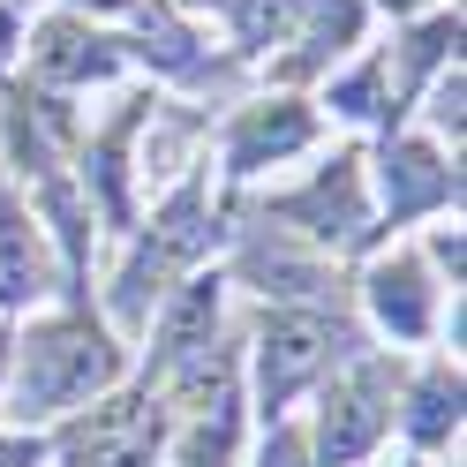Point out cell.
<instances>
[{
  "label": "cell",
  "mask_w": 467,
  "mask_h": 467,
  "mask_svg": "<svg viewBox=\"0 0 467 467\" xmlns=\"http://www.w3.org/2000/svg\"><path fill=\"white\" fill-rule=\"evenodd\" d=\"M113 385H121V339L99 317L61 309V317H38L8 347V385H0V400H8L16 422H68L76 407H91Z\"/></svg>",
  "instance_id": "cell-1"
},
{
  "label": "cell",
  "mask_w": 467,
  "mask_h": 467,
  "mask_svg": "<svg viewBox=\"0 0 467 467\" xmlns=\"http://www.w3.org/2000/svg\"><path fill=\"white\" fill-rule=\"evenodd\" d=\"M212 242H219V226H212V203H203V173H189V182L166 189V203L151 212V234L136 242V256L121 265V279H113V325L143 332L151 309L196 272V256Z\"/></svg>",
  "instance_id": "cell-2"
},
{
  "label": "cell",
  "mask_w": 467,
  "mask_h": 467,
  "mask_svg": "<svg viewBox=\"0 0 467 467\" xmlns=\"http://www.w3.org/2000/svg\"><path fill=\"white\" fill-rule=\"evenodd\" d=\"M347 355H355V325L325 302H279L265 325H256V347H249V369H256V407L279 422L286 400L309 392L317 377H332Z\"/></svg>",
  "instance_id": "cell-3"
},
{
  "label": "cell",
  "mask_w": 467,
  "mask_h": 467,
  "mask_svg": "<svg viewBox=\"0 0 467 467\" xmlns=\"http://www.w3.org/2000/svg\"><path fill=\"white\" fill-rule=\"evenodd\" d=\"M400 415V369L385 355H347L332 369L325 400H317V445L309 460L317 467H362L377 452V437L392 430Z\"/></svg>",
  "instance_id": "cell-4"
},
{
  "label": "cell",
  "mask_w": 467,
  "mask_h": 467,
  "mask_svg": "<svg viewBox=\"0 0 467 467\" xmlns=\"http://www.w3.org/2000/svg\"><path fill=\"white\" fill-rule=\"evenodd\" d=\"M265 219H279L295 242H309V249H362L369 242V226H377V203H369V166H362V151H339V159H325L309 173L302 189H286V196H272L265 203Z\"/></svg>",
  "instance_id": "cell-5"
},
{
  "label": "cell",
  "mask_w": 467,
  "mask_h": 467,
  "mask_svg": "<svg viewBox=\"0 0 467 467\" xmlns=\"http://www.w3.org/2000/svg\"><path fill=\"white\" fill-rule=\"evenodd\" d=\"M159 437H166V400L136 385V392H99L91 407H76L53 437V452L68 467H151Z\"/></svg>",
  "instance_id": "cell-6"
},
{
  "label": "cell",
  "mask_w": 467,
  "mask_h": 467,
  "mask_svg": "<svg viewBox=\"0 0 467 467\" xmlns=\"http://www.w3.org/2000/svg\"><path fill=\"white\" fill-rule=\"evenodd\" d=\"M219 325H226V279L219 272H189L173 295L151 309V362H143V385H196L203 369H212L219 355Z\"/></svg>",
  "instance_id": "cell-7"
},
{
  "label": "cell",
  "mask_w": 467,
  "mask_h": 467,
  "mask_svg": "<svg viewBox=\"0 0 467 467\" xmlns=\"http://www.w3.org/2000/svg\"><path fill=\"white\" fill-rule=\"evenodd\" d=\"M377 203H385V226L460 212V166H452V151L430 143L422 129L385 136V151H377Z\"/></svg>",
  "instance_id": "cell-8"
},
{
  "label": "cell",
  "mask_w": 467,
  "mask_h": 467,
  "mask_svg": "<svg viewBox=\"0 0 467 467\" xmlns=\"http://www.w3.org/2000/svg\"><path fill=\"white\" fill-rule=\"evenodd\" d=\"M23 68H31V91L68 99V91H91V83H113V76L129 68V53H121L113 31H99L91 16H46L38 31H31Z\"/></svg>",
  "instance_id": "cell-9"
},
{
  "label": "cell",
  "mask_w": 467,
  "mask_h": 467,
  "mask_svg": "<svg viewBox=\"0 0 467 467\" xmlns=\"http://www.w3.org/2000/svg\"><path fill=\"white\" fill-rule=\"evenodd\" d=\"M309 143H317V106L295 99V91H272V99L234 106L219 159H226V182H256V173H272V166H286V159H302Z\"/></svg>",
  "instance_id": "cell-10"
},
{
  "label": "cell",
  "mask_w": 467,
  "mask_h": 467,
  "mask_svg": "<svg viewBox=\"0 0 467 467\" xmlns=\"http://www.w3.org/2000/svg\"><path fill=\"white\" fill-rule=\"evenodd\" d=\"M362 309H369V325L385 332V339L422 347L437 332V317H445V279L430 272L422 249H385L362 272Z\"/></svg>",
  "instance_id": "cell-11"
},
{
  "label": "cell",
  "mask_w": 467,
  "mask_h": 467,
  "mask_svg": "<svg viewBox=\"0 0 467 467\" xmlns=\"http://www.w3.org/2000/svg\"><path fill=\"white\" fill-rule=\"evenodd\" d=\"M362 31H369V8H362V0H295L286 38H279V53H272V76H279V83L332 76L347 53L362 46Z\"/></svg>",
  "instance_id": "cell-12"
},
{
  "label": "cell",
  "mask_w": 467,
  "mask_h": 467,
  "mask_svg": "<svg viewBox=\"0 0 467 467\" xmlns=\"http://www.w3.org/2000/svg\"><path fill=\"white\" fill-rule=\"evenodd\" d=\"M234 279H249L256 295H272V302H325V286H332V272H325V249H309V242H295L286 226H256L242 249H234Z\"/></svg>",
  "instance_id": "cell-13"
},
{
  "label": "cell",
  "mask_w": 467,
  "mask_h": 467,
  "mask_svg": "<svg viewBox=\"0 0 467 467\" xmlns=\"http://www.w3.org/2000/svg\"><path fill=\"white\" fill-rule=\"evenodd\" d=\"M53 242L23 196H0V309H31L53 295Z\"/></svg>",
  "instance_id": "cell-14"
},
{
  "label": "cell",
  "mask_w": 467,
  "mask_h": 467,
  "mask_svg": "<svg viewBox=\"0 0 467 467\" xmlns=\"http://www.w3.org/2000/svg\"><path fill=\"white\" fill-rule=\"evenodd\" d=\"M407 430L415 445H445L460 430V362H430V377L407 392Z\"/></svg>",
  "instance_id": "cell-15"
},
{
  "label": "cell",
  "mask_w": 467,
  "mask_h": 467,
  "mask_svg": "<svg viewBox=\"0 0 467 467\" xmlns=\"http://www.w3.org/2000/svg\"><path fill=\"white\" fill-rule=\"evenodd\" d=\"M46 452H53L46 437H23V430L0 437V467H46Z\"/></svg>",
  "instance_id": "cell-16"
},
{
  "label": "cell",
  "mask_w": 467,
  "mask_h": 467,
  "mask_svg": "<svg viewBox=\"0 0 467 467\" xmlns=\"http://www.w3.org/2000/svg\"><path fill=\"white\" fill-rule=\"evenodd\" d=\"M265 467H309V452H302V437L272 422V445H265Z\"/></svg>",
  "instance_id": "cell-17"
},
{
  "label": "cell",
  "mask_w": 467,
  "mask_h": 467,
  "mask_svg": "<svg viewBox=\"0 0 467 467\" xmlns=\"http://www.w3.org/2000/svg\"><path fill=\"white\" fill-rule=\"evenodd\" d=\"M362 8H400V16H415V8H430V0H362Z\"/></svg>",
  "instance_id": "cell-18"
},
{
  "label": "cell",
  "mask_w": 467,
  "mask_h": 467,
  "mask_svg": "<svg viewBox=\"0 0 467 467\" xmlns=\"http://www.w3.org/2000/svg\"><path fill=\"white\" fill-rule=\"evenodd\" d=\"M8 347H16V332L0 325V385H8Z\"/></svg>",
  "instance_id": "cell-19"
},
{
  "label": "cell",
  "mask_w": 467,
  "mask_h": 467,
  "mask_svg": "<svg viewBox=\"0 0 467 467\" xmlns=\"http://www.w3.org/2000/svg\"><path fill=\"white\" fill-rule=\"evenodd\" d=\"M173 8H226V0H173Z\"/></svg>",
  "instance_id": "cell-20"
}]
</instances>
